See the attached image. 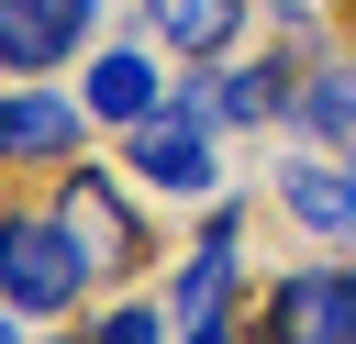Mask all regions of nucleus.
<instances>
[{
    "instance_id": "1",
    "label": "nucleus",
    "mask_w": 356,
    "mask_h": 344,
    "mask_svg": "<svg viewBox=\"0 0 356 344\" xmlns=\"http://www.w3.org/2000/svg\"><path fill=\"white\" fill-rule=\"evenodd\" d=\"M0 300L22 322H78L89 255H78V233H67L56 200H0Z\"/></svg>"
},
{
    "instance_id": "2",
    "label": "nucleus",
    "mask_w": 356,
    "mask_h": 344,
    "mask_svg": "<svg viewBox=\"0 0 356 344\" xmlns=\"http://www.w3.org/2000/svg\"><path fill=\"white\" fill-rule=\"evenodd\" d=\"M56 211H67V233H78V255H89V289H122V277H145V211L122 200V166H56Z\"/></svg>"
},
{
    "instance_id": "3",
    "label": "nucleus",
    "mask_w": 356,
    "mask_h": 344,
    "mask_svg": "<svg viewBox=\"0 0 356 344\" xmlns=\"http://www.w3.org/2000/svg\"><path fill=\"white\" fill-rule=\"evenodd\" d=\"M256 344H356V266H278L256 289Z\"/></svg>"
},
{
    "instance_id": "4",
    "label": "nucleus",
    "mask_w": 356,
    "mask_h": 344,
    "mask_svg": "<svg viewBox=\"0 0 356 344\" xmlns=\"http://www.w3.org/2000/svg\"><path fill=\"white\" fill-rule=\"evenodd\" d=\"M122 178H134V189H156V200H211L222 144H211V122H200L189 100H167V111H145V122L122 133Z\"/></svg>"
},
{
    "instance_id": "5",
    "label": "nucleus",
    "mask_w": 356,
    "mask_h": 344,
    "mask_svg": "<svg viewBox=\"0 0 356 344\" xmlns=\"http://www.w3.org/2000/svg\"><path fill=\"white\" fill-rule=\"evenodd\" d=\"M89 155V100L78 89H44V78H11L0 89V166L11 178H56Z\"/></svg>"
},
{
    "instance_id": "6",
    "label": "nucleus",
    "mask_w": 356,
    "mask_h": 344,
    "mask_svg": "<svg viewBox=\"0 0 356 344\" xmlns=\"http://www.w3.org/2000/svg\"><path fill=\"white\" fill-rule=\"evenodd\" d=\"M100 44V0H0V78H56Z\"/></svg>"
},
{
    "instance_id": "7",
    "label": "nucleus",
    "mask_w": 356,
    "mask_h": 344,
    "mask_svg": "<svg viewBox=\"0 0 356 344\" xmlns=\"http://www.w3.org/2000/svg\"><path fill=\"white\" fill-rule=\"evenodd\" d=\"M78 100H89V122L100 133H134L145 111H167V55L134 33V44H89L78 55Z\"/></svg>"
},
{
    "instance_id": "8",
    "label": "nucleus",
    "mask_w": 356,
    "mask_h": 344,
    "mask_svg": "<svg viewBox=\"0 0 356 344\" xmlns=\"http://www.w3.org/2000/svg\"><path fill=\"white\" fill-rule=\"evenodd\" d=\"M245 289H256V266H245V233H200V244L167 266V322H178V333H200V322H234V311H245Z\"/></svg>"
},
{
    "instance_id": "9",
    "label": "nucleus",
    "mask_w": 356,
    "mask_h": 344,
    "mask_svg": "<svg viewBox=\"0 0 356 344\" xmlns=\"http://www.w3.org/2000/svg\"><path fill=\"white\" fill-rule=\"evenodd\" d=\"M267 200L312 233V244H345L356 233V155H323V144H300L278 178H267Z\"/></svg>"
},
{
    "instance_id": "10",
    "label": "nucleus",
    "mask_w": 356,
    "mask_h": 344,
    "mask_svg": "<svg viewBox=\"0 0 356 344\" xmlns=\"http://www.w3.org/2000/svg\"><path fill=\"white\" fill-rule=\"evenodd\" d=\"M134 22H145V44H156L167 67H222V55L245 44L256 0H134Z\"/></svg>"
},
{
    "instance_id": "11",
    "label": "nucleus",
    "mask_w": 356,
    "mask_h": 344,
    "mask_svg": "<svg viewBox=\"0 0 356 344\" xmlns=\"http://www.w3.org/2000/svg\"><path fill=\"white\" fill-rule=\"evenodd\" d=\"M278 133H300V144H323V155H356V55H312Z\"/></svg>"
},
{
    "instance_id": "12",
    "label": "nucleus",
    "mask_w": 356,
    "mask_h": 344,
    "mask_svg": "<svg viewBox=\"0 0 356 344\" xmlns=\"http://www.w3.org/2000/svg\"><path fill=\"white\" fill-rule=\"evenodd\" d=\"M89 344H178V322H167V300H145V289H122L100 322H89Z\"/></svg>"
},
{
    "instance_id": "13",
    "label": "nucleus",
    "mask_w": 356,
    "mask_h": 344,
    "mask_svg": "<svg viewBox=\"0 0 356 344\" xmlns=\"http://www.w3.org/2000/svg\"><path fill=\"white\" fill-rule=\"evenodd\" d=\"M178 344H256V322L234 311V322H200V333H178Z\"/></svg>"
},
{
    "instance_id": "14",
    "label": "nucleus",
    "mask_w": 356,
    "mask_h": 344,
    "mask_svg": "<svg viewBox=\"0 0 356 344\" xmlns=\"http://www.w3.org/2000/svg\"><path fill=\"white\" fill-rule=\"evenodd\" d=\"M0 344H22V311H11V300H0Z\"/></svg>"
},
{
    "instance_id": "15",
    "label": "nucleus",
    "mask_w": 356,
    "mask_h": 344,
    "mask_svg": "<svg viewBox=\"0 0 356 344\" xmlns=\"http://www.w3.org/2000/svg\"><path fill=\"white\" fill-rule=\"evenodd\" d=\"M44 344H89V322H67V333H44Z\"/></svg>"
}]
</instances>
